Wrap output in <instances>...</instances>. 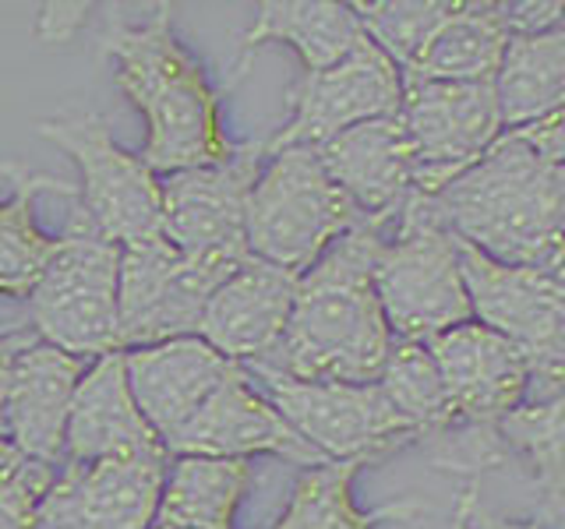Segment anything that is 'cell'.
I'll return each mask as SVG.
<instances>
[{"mask_svg":"<svg viewBox=\"0 0 565 529\" xmlns=\"http://www.w3.org/2000/svg\"><path fill=\"white\" fill-rule=\"evenodd\" d=\"M32 332L71 357L99 360L120 346V244L106 240L82 208L29 293Z\"/></svg>","mask_w":565,"mask_h":529,"instance_id":"6","label":"cell"},{"mask_svg":"<svg viewBox=\"0 0 565 529\" xmlns=\"http://www.w3.org/2000/svg\"><path fill=\"white\" fill-rule=\"evenodd\" d=\"M57 481V466L22 455L0 476V529H32L40 505Z\"/></svg>","mask_w":565,"mask_h":529,"instance_id":"31","label":"cell"},{"mask_svg":"<svg viewBox=\"0 0 565 529\" xmlns=\"http://www.w3.org/2000/svg\"><path fill=\"white\" fill-rule=\"evenodd\" d=\"M35 339H40V335H35L32 328L29 332H8V335H0V438H4V402H8L14 360H18V353H22Z\"/></svg>","mask_w":565,"mask_h":529,"instance_id":"36","label":"cell"},{"mask_svg":"<svg viewBox=\"0 0 565 529\" xmlns=\"http://www.w3.org/2000/svg\"><path fill=\"white\" fill-rule=\"evenodd\" d=\"M505 131H520L565 110V25L512 35L494 75Z\"/></svg>","mask_w":565,"mask_h":529,"instance_id":"24","label":"cell"},{"mask_svg":"<svg viewBox=\"0 0 565 529\" xmlns=\"http://www.w3.org/2000/svg\"><path fill=\"white\" fill-rule=\"evenodd\" d=\"M382 237L385 223L364 219L300 276L287 335L262 367L300 381L371 385L382 378L396 346L371 276Z\"/></svg>","mask_w":565,"mask_h":529,"instance_id":"1","label":"cell"},{"mask_svg":"<svg viewBox=\"0 0 565 529\" xmlns=\"http://www.w3.org/2000/svg\"><path fill=\"white\" fill-rule=\"evenodd\" d=\"M265 141L237 145L216 166L163 176V237L181 255L247 258V202L262 176Z\"/></svg>","mask_w":565,"mask_h":529,"instance_id":"12","label":"cell"},{"mask_svg":"<svg viewBox=\"0 0 565 529\" xmlns=\"http://www.w3.org/2000/svg\"><path fill=\"white\" fill-rule=\"evenodd\" d=\"M124 364L138 410L163 445L188 428L209 396L241 367L212 349L202 335L124 349Z\"/></svg>","mask_w":565,"mask_h":529,"instance_id":"16","label":"cell"},{"mask_svg":"<svg viewBox=\"0 0 565 529\" xmlns=\"http://www.w3.org/2000/svg\"><path fill=\"white\" fill-rule=\"evenodd\" d=\"M371 276L385 322L403 343H431L435 335L473 322L459 237L431 194L406 202L396 234L379 244Z\"/></svg>","mask_w":565,"mask_h":529,"instance_id":"4","label":"cell"},{"mask_svg":"<svg viewBox=\"0 0 565 529\" xmlns=\"http://www.w3.org/2000/svg\"><path fill=\"white\" fill-rule=\"evenodd\" d=\"M329 176L340 184L364 219L396 223L417 191V159L399 114L350 128L318 145Z\"/></svg>","mask_w":565,"mask_h":529,"instance_id":"17","label":"cell"},{"mask_svg":"<svg viewBox=\"0 0 565 529\" xmlns=\"http://www.w3.org/2000/svg\"><path fill=\"white\" fill-rule=\"evenodd\" d=\"M435 202L456 237L491 261L537 272L565 261V166L544 163L509 131Z\"/></svg>","mask_w":565,"mask_h":529,"instance_id":"3","label":"cell"},{"mask_svg":"<svg viewBox=\"0 0 565 529\" xmlns=\"http://www.w3.org/2000/svg\"><path fill=\"white\" fill-rule=\"evenodd\" d=\"M247 487V458L170 455L156 529H234Z\"/></svg>","mask_w":565,"mask_h":529,"instance_id":"22","label":"cell"},{"mask_svg":"<svg viewBox=\"0 0 565 529\" xmlns=\"http://www.w3.org/2000/svg\"><path fill=\"white\" fill-rule=\"evenodd\" d=\"M18 458H22V452H18L8 438H0V476H4V473L18 463Z\"/></svg>","mask_w":565,"mask_h":529,"instance_id":"37","label":"cell"},{"mask_svg":"<svg viewBox=\"0 0 565 529\" xmlns=\"http://www.w3.org/2000/svg\"><path fill=\"white\" fill-rule=\"evenodd\" d=\"M516 141L530 152H537L544 163H555V166H565V110L544 117L537 123H526L520 131H509Z\"/></svg>","mask_w":565,"mask_h":529,"instance_id":"33","label":"cell"},{"mask_svg":"<svg viewBox=\"0 0 565 529\" xmlns=\"http://www.w3.org/2000/svg\"><path fill=\"white\" fill-rule=\"evenodd\" d=\"M399 120L417 159V191L431 198L505 134L494 82H403Z\"/></svg>","mask_w":565,"mask_h":529,"instance_id":"10","label":"cell"},{"mask_svg":"<svg viewBox=\"0 0 565 529\" xmlns=\"http://www.w3.org/2000/svg\"><path fill=\"white\" fill-rule=\"evenodd\" d=\"M505 8L494 0H459L420 57L403 71V82H494L509 50Z\"/></svg>","mask_w":565,"mask_h":529,"instance_id":"21","label":"cell"},{"mask_svg":"<svg viewBox=\"0 0 565 529\" xmlns=\"http://www.w3.org/2000/svg\"><path fill=\"white\" fill-rule=\"evenodd\" d=\"M364 223L311 145L269 152L247 202V251L294 276L315 269L332 244Z\"/></svg>","mask_w":565,"mask_h":529,"instance_id":"5","label":"cell"},{"mask_svg":"<svg viewBox=\"0 0 565 529\" xmlns=\"http://www.w3.org/2000/svg\"><path fill=\"white\" fill-rule=\"evenodd\" d=\"M93 360L71 357L43 339L18 353L4 402V438L11 445L50 466H64V441L71 402Z\"/></svg>","mask_w":565,"mask_h":529,"instance_id":"18","label":"cell"},{"mask_svg":"<svg viewBox=\"0 0 565 529\" xmlns=\"http://www.w3.org/2000/svg\"><path fill=\"white\" fill-rule=\"evenodd\" d=\"M170 455H212V458H247V455H279L297 466H322L332 463L315 445L300 438L287 417L265 399L247 378V370L237 367L199 413L191 417L188 428L177 434Z\"/></svg>","mask_w":565,"mask_h":529,"instance_id":"14","label":"cell"},{"mask_svg":"<svg viewBox=\"0 0 565 529\" xmlns=\"http://www.w3.org/2000/svg\"><path fill=\"white\" fill-rule=\"evenodd\" d=\"M361 466H367L364 458H340V463L332 458V463L305 469L273 529H375L379 522H411L428 516V505L414 498L361 511L350 494Z\"/></svg>","mask_w":565,"mask_h":529,"instance_id":"25","label":"cell"},{"mask_svg":"<svg viewBox=\"0 0 565 529\" xmlns=\"http://www.w3.org/2000/svg\"><path fill=\"white\" fill-rule=\"evenodd\" d=\"M32 529H96L85 505L78 463H64V469L57 473V481H53L50 494L40 505V516H35Z\"/></svg>","mask_w":565,"mask_h":529,"instance_id":"32","label":"cell"},{"mask_svg":"<svg viewBox=\"0 0 565 529\" xmlns=\"http://www.w3.org/2000/svg\"><path fill=\"white\" fill-rule=\"evenodd\" d=\"M499 434L505 449H516L534 466V481L541 490V505L552 516L565 511V396L544 402H523L512 410Z\"/></svg>","mask_w":565,"mask_h":529,"instance_id":"28","label":"cell"},{"mask_svg":"<svg viewBox=\"0 0 565 529\" xmlns=\"http://www.w3.org/2000/svg\"><path fill=\"white\" fill-rule=\"evenodd\" d=\"M446 385L456 431L499 434V423L530 396L526 357L505 335L481 322H467L428 343Z\"/></svg>","mask_w":565,"mask_h":529,"instance_id":"13","label":"cell"},{"mask_svg":"<svg viewBox=\"0 0 565 529\" xmlns=\"http://www.w3.org/2000/svg\"><path fill=\"white\" fill-rule=\"evenodd\" d=\"M35 131L75 159L82 173L78 208L106 240L124 247L163 234V181L146 159L117 145L103 114L64 110L40 120Z\"/></svg>","mask_w":565,"mask_h":529,"instance_id":"8","label":"cell"},{"mask_svg":"<svg viewBox=\"0 0 565 529\" xmlns=\"http://www.w3.org/2000/svg\"><path fill=\"white\" fill-rule=\"evenodd\" d=\"M456 526H473V529H541V522H520V519H502V516H491L481 505H477V484L467 487L463 501H459V519Z\"/></svg>","mask_w":565,"mask_h":529,"instance_id":"35","label":"cell"},{"mask_svg":"<svg viewBox=\"0 0 565 529\" xmlns=\"http://www.w3.org/2000/svg\"><path fill=\"white\" fill-rule=\"evenodd\" d=\"M287 106L290 120L265 141V152L290 145L318 149L358 123L396 117L403 106V71L364 35L340 64L300 75L290 85Z\"/></svg>","mask_w":565,"mask_h":529,"instance_id":"11","label":"cell"},{"mask_svg":"<svg viewBox=\"0 0 565 529\" xmlns=\"http://www.w3.org/2000/svg\"><path fill=\"white\" fill-rule=\"evenodd\" d=\"M300 276L247 255L230 272L202 314V339L234 364H262L282 343Z\"/></svg>","mask_w":565,"mask_h":529,"instance_id":"15","label":"cell"},{"mask_svg":"<svg viewBox=\"0 0 565 529\" xmlns=\"http://www.w3.org/2000/svg\"><path fill=\"white\" fill-rule=\"evenodd\" d=\"M170 452L82 466V490L96 529H156Z\"/></svg>","mask_w":565,"mask_h":529,"instance_id":"26","label":"cell"},{"mask_svg":"<svg viewBox=\"0 0 565 529\" xmlns=\"http://www.w3.org/2000/svg\"><path fill=\"white\" fill-rule=\"evenodd\" d=\"M167 445L141 417L138 402L128 385V364L124 349L106 353L93 360L71 402L64 463L96 466L106 458H131V455H159Z\"/></svg>","mask_w":565,"mask_h":529,"instance_id":"19","label":"cell"},{"mask_svg":"<svg viewBox=\"0 0 565 529\" xmlns=\"http://www.w3.org/2000/svg\"><path fill=\"white\" fill-rule=\"evenodd\" d=\"M379 385L385 388L388 402L396 406L399 417L411 423L417 441H424V445H435V441L449 438L456 431L446 385H441L438 364L431 357L428 343L396 339Z\"/></svg>","mask_w":565,"mask_h":529,"instance_id":"27","label":"cell"},{"mask_svg":"<svg viewBox=\"0 0 565 529\" xmlns=\"http://www.w3.org/2000/svg\"><path fill=\"white\" fill-rule=\"evenodd\" d=\"M361 40V18L353 14L350 4H335V0H265V4H258L255 22L241 35L237 61L230 67V78L223 82V93H230L247 75L255 53L265 43L294 46L300 64H305V75H315V71L340 64Z\"/></svg>","mask_w":565,"mask_h":529,"instance_id":"20","label":"cell"},{"mask_svg":"<svg viewBox=\"0 0 565 529\" xmlns=\"http://www.w3.org/2000/svg\"><path fill=\"white\" fill-rule=\"evenodd\" d=\"M85 11H88V4H50V8H43L35 32H40V40H46V43H67L71 35L78 32V25L85 22Z\"/></svg>","mask_w":565,"mask_h":529,"instance_id":"34","label":"cell"},{"mask_svg":"<svg viewBox=\"0 0 565 529\" xmlns=\"http://www.w3.org/2000/svg\"><path fill=\"white\" fill-rule=\"evenodd\" d=\"M244 370L247 378L262 381L265 399L287 417L290 428L335 463L340 458L375 463V458L417 441L414 428L388 402L379 381H300L262 364H247Z\"/></svg>","mask_w":565,"mask_h":529,"instance_id":"9","label":"cell"},{"mask_svg":"<svg viewBox=\"0 0 565 529\" xmlns=\"http://www.w3.org/2000/svg\"><path fill=\"white\" fill-rule=\"evenodd\" d=\"M473 322L505 335L530 367L534 402L565 396V287L552 272L502 264L459 240Z\"/></svg>","mask_w":565,"mask_h":529,"instance_id":"7","label":"cell"},{"mask_svg":"<svg viewBox=\"0 0 565 529\" xmlns=\"http://www.w3.org/2000/svg\"><path fill=\"white\" fill-rule=\"evenodd\" d=\"M181 251L159 234L120 247V346L128 349L138 328L146 325L149 311L156 307L159 290Z\"/></svg>","mask_w":565,"mask_h":529,"instance_id":"30","label":"cell"},{"mask_svg":"<svg viewBox=\"0 0 565 529\" xmlns=\"http://www.w3.org/2000/svg\"><path fill=\"white\" fill-rule=\"evenodd\" d=\"M459 0H358L350 4L371 43L399 71L411 67L431 35L449 22Z\"/></svg>","mask_w":565,"mask_h":529,"instance_id":"29","label":"cell"},{"mask_svg":"<svg viewBox=\"0 0 565 529\" xmlns=\"http://www.w3.org/2000/svg\"><path fill=\"white\" fill-rule=\"evenodd\" d=\"M99 50L114 61L117 88L146 120L141 159L156 176L216 166L234 155L223 131V88L205 82L184 43L173 32V4H156L141 25L114 22L103 29Z\"/></svg>","mask_w":565,"mask_h":529,"instance_id":"2","label":"cell"},{"mask_svg":"<svg viewBox=\"0 0 565 529\" xmlns=\"http://www.w3.org/2000/svg\"><path fill=\"white\" fill-rule=\"evenodd\" d=\"M0 173L11 184L8 198H0V296L29 300L53 247H57V237H50L35 223V198H40V191H57L75 198L78 187L50 173H35L25 163H0Z\"/></svg>","mask_w":565,"mask_h":529,"instance_id":"23","label":"cell"},{"mask_svg":"<svg viewBox=\"0 0 565 529\" xmlns=\"http://www.w3.org/2000/svg\"><path fill=\"white\" fill-rule=\"evenodd\" d=\"M552 276H555V279H558V282H562V287H565V261H562V264H558V269H555V272H552Z\"/></svg>","mask_w":565,"mask_h":529,"instance_id":"38","label":"cell"}]
</instances>
